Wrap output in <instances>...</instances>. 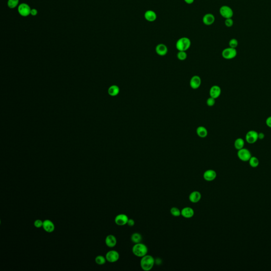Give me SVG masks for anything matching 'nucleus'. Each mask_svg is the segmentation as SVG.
I'll return each instance as SVG.
<instances>
[{"label": "nucleus", "mask_w": 271, "mask_h": 271, "mask_svg": "<svg viewBox=\"0 0 271 271\" xmlns=\"http://www.w3.org/2000/svg\"><path fill=\"white\" fill-rule=\"evenodd\" d=\"M155 260L154 258L151 255H146L141 257L140 264V267L143 270L145 271H149L152 269L154 267Z\"/></svg>", "instance_id": "1"}, {"label": "nucleus", "mask_w": 271, "mask_h": 271, "mask_svg": "<svg viewBox=\"0 0 271 271\" xmlns=\"http://www.w3.org/2000/svg\"><path fill=\"white\" fill-rule=\"evenodd\" d=\"M148 248L144 244L140 243L135 244L132 248V253L138 257H142L148 253Z\"/></svg>", "instance_id": "2"}, {"label": "nucleus", "mask_w": 271, "mask_h": 271, "mask_svg": "<svg viewBox=\"0 0 271 271\" xmlns=\"http://www.w3.org/2000/svg\"><path fill=\"white\" fill-rule=\"evenodd\" d=\"M191 45V40L188 37H181L177 40L176 43V48L178 51H185L188 50L190 48Z\"/></svg>", "instance_id": "3"}, {"label": "nucleus", "mask_w": 271, "mask_h": 271, "mask_svg": "<svg viewBox=\"0 0 271 271\" xmlns=\"http://www.w3.org/2000/svg\"><path fill=\"white\" fill-rule=\"evenodd\" d=\"M237 55V51L236 48H233L229 47L225 48L222 52L221 55L225 60H232L236 57Z\"/></svg>", "instance_id": "4"}, {"label": "nucleus", "mask_w": 271, "mask_h": 271, "mask_svg": "<svg viewBox=\"0 0 271 271\" xmlns=\"http://www.w3.org/2000/svg\"><path fill=\"white\" fill-rule=\"evenodd\" d=\"M237 156L238 158L243 162H248L249 160L252 157V154L248 149L243 148L238 150L237 152Z\"/></svg>", "instance_id": "5"}, {"label": "nucleus", "mask_w": 271, "mask_h": 271, "mask_svg": "<svg viewBox=\"0 0 271 271\" xmlns=\"http://www.w3.org/2000/svg\"><path fill=\"white\" fill-rule=\"evenodd\" d=\"M220 15L223 18L228 19L232 18L234 15V11L230 6H223L219 9Z\"/></svg>", "instance_id": "6"}, {"label": "nucleus", "mask_w": 271, "mask_h": 271, "mask_svg": "<svg viewBox=\"0 0 271 271\" xmlns=\"http://www.w3.org/2000/svg\"><path fill=\"white\" fill-rule=\"evenodd\" d=\"M245 140L247 143L253 144L258 140V133L255 130H249L245 136Z\"/></svg>", "instance_id": "7"}, {"label": "nucleus", "mask_w": 271, "mask_h": 271, "mask_svg": "<svg viewBox=\"0 0 271 271\" xmlns=\"http://www.w3.org/2000/svg\"><path fill=\"white\" fill-rule=\"evenodd\" d=\"M120 255L119 252L115 250L110 251L106 252V261L110 263H115L119 260Z\"/></svg>", "instance_id": "8"}, {"label": "nucleus", "mask_w": 271, "mask_h": 271, "mask_svg": "<svg viewBox=\"0 0 271 271\" xmlns=\"http://www.w3.org/2000/svg\"><path fill=\"white\" fill-rule=\"evenodd\" d=\"M129 218L125 214H121L116 215L115 218V224L119 226H123L127 224Z\"/></svg>", "instance_id": "9"}, {"label": "nucleus", "mask_w": 271, "mask_h": 271, "mask_svg": "<svg viewBox=\"0 0 271 271\" xmlns=\"http://www.w3.org/2000/svg\"><path fill=\"white\" fill-rule=\"evenodd\" d=\"M201 78L198 75H194L190 81V85L192 89L197 90L200 87L201 85Z\"/></svg>", "instance_id": "10"}, {"label": "nucleus", "mask_w": 271, "mask_h": 271, "mask_svg": "<svg viewBox=\"0 0 271 271\" xmlns=\"http://www.w3.org/2000/svg\"><path fill=\"white\" fill-rule=\"evenodd\" d=\"M43 228L47 232L52 233L55 230V226L52 221L49 219H46L43 221Z\"/></svg>", "instance_id": "11"}, {"label": "nucleus", "mask_w": 271, "mask_h": 271, "mask_svg": "<svg viewBox=\"0 0 271 271\" xmlns=\"http://www.w3.org/2000/svg\"><path fill=\"white\" fill-rule=\"evenodd\" d=\"M203 178L206 181H212L217 177V173L213 169H208L203 173Z\"/></svg>", "instance_id": "12"}, {"label": "nucleus", "mask_w": 271, "mask_h": 271, "mask_svg": "<svg viewBox=\"0 0 271 271\" xmlns=\"http://www.w3.org/2000/svg\"><path fill=\"white\" fill-rule=\"evenodd\" d=\"M221 94V89L219 86L215 85L211 87L210 91H209V94L210 97L213 98H218Z\"/></svg>", "instance_id": "13"}, {"label": "nucleus", "mask_w": 271, "mask_h": 271, "mask_svg": "<svg viewBox=\"0 0 271 271\" xmlns=\"http://www.w3.org/2000/svg\"><path fill=\"white\" fill-rule=\"evenodd\" d=\"M31 10L30 9V6L25 3L21 4L18 7V11L20 15L23 17H27L31 13Z\"/></svg>", "instance_id": "14"}, {"label": "nucleus", "mask_w": 271, "mask_h": 271, "mask_svg": "<svg viewBox=\"0 0 271 271\" xmlns=\"http://www.w3.org/2000/svg\"><path fill=\"white\" fill-rule=\"evenodd\" d=\"M156 54L160 56H165L168 52V48L164 44H159L155 48Z\"/></svg>", "instance_id": "15"}, {"label": "nucleus", "mask_w": 271, "mask_h": 271, "mask_svg": "<svg viewBox=\"0 0 271 271\" xmlns=\"http://www.w3.org/2000/svg\"><path fill=\"white\" fill-rule=\"evenodd\" d=\"M105 243L108 247L113 248L117 245V238L113 235H109L106 237Z\"/></svg>", "instance_id": "16"}, {"label": "nucleus", "mask_w": 271, "mask_h": 271, "mask_svg": "<svg viewBox=\"0 0 271 271\" xmlns=\"http://www.w3.org/2000/svg\"><path fill=\"white\" fill-rule=\"evenodd\" d=\"M203 23L206 26H211L215 21V17L212 13H206L202 18Z\"/></svg>", "instance_id": "17"}, {"label": "nucleus", "mask_w": 271, "mask_h": 271, "mask_svg": "<svg viewBox=\"0 0 271 271\" xmlns=\"http://www.w3.org/2000/svg\"><path fill=\"white\" fill-rule=\"evenodd\" d=\"M157 15L156 12L151 10H148L146 11L144 13V18L145 19L150 23H152L154 22L157 19Z\"/></svg>", "instance_id": "18"}, {"label": "nucleus", "mask_w": 271, "mask_h": 271, "mask_svg": "<svg viewBox=\"0 0 271 271\" xmlns=\"http://www.w3.org/2000/svg\"><path fill=\"white\" fill-rule=\"evenodd\" d=\"M194 215V211L192 208L191 207H185L183 208L181 210V215L187 219L191 218L193 217V215Z\"/></svg>", "instance_id": "19"}, {"label": "nucleus", "mask_w": 271, "mask_h": 271, "mask_svg": "<svg viewBox=\"0 0 271 271\" xmlns=\"http://www.w3.org/2000/svg\"><path fill=\"white\" fill-rule=\"evenodd\" d=\"M201 197H202V195H201L200 192L195 191L192 192L190 193L189 198V200L191 202L193 203H196L200 201Z\"/></svg>", "instance_id": "20"}, {"label": "nucleus", "mask_w": 271, "mask_h": 271, "mask_svg": "<svg viewBox=\"0 0 271 271\" xmlns=\"http://www.w3.org/2000/svg\"><path fill=\"white\" fill-rule=\"evenodd\" d=\"M196 133L199 137L201 138H206L207 137L208 132L206 127L201 126L197 128Z\"/></svg>", "instance_id": "21"}, {"label": "nucleus", "mask_w": 271, "mask_h": 271, "mask_svg": "<svg viewBox=\"0 0 271 271\" xmlns=\"http://www.w3.org/2000/svg\"><path fill=\"white\" fill-rule=\"evenodd\" d=\"M245 141L241 138H238L234 142V147L237 151L244 148Z\"/></svg>", "instance_id": "22"}, {"label": "nucleus", "mask_w": 271, "mask_h": 271, "mask_svg": "<svg viewBox=\"0 0 271 271\" xmlns=\"http://www.w3.org/2000/svg\"><path fill=\"white\" fill-rule=\"evenodd\" d=\"M120 92V89L117 85H113L109 87L108 90V93L112 97H115L119 94Z\"/></svg>", "instance_id": "23"}, {"label": "nucleus", "mask_w": 271, "mask_h": 271, "mask_svg": "<svg viewBox=\"0 0 271 271\" xmlns=\"http://www.w3.org/2000/svg\"><path fill=\"white\" fill-rule=\"evenodd\" d=\"M142 240H143V237L140 233L135 232L134 234H132L131 236V240L132 243L135 244L140 243H141Z\"/></svg>", "instance_id": "24"}, {"label": "nucleus", "mask_w": 271, "mask_h": 271, "mask_svg": "<svg viewBox=\"0 0 271 271\" xmlns=\"http://www.w3.org/2000/svg\"><path fill=\"white\" fill-rule=\"evenodd\" d=\"M249 164L252 168L257 167L260 164V161L258 158L255 156H252L250 160H249Z\"/></svg>", "instance_id": "25"}, {"label": "nucleus", "mask_w": 271, "mask_h": 271, "mask_svg": "<svg viewBox=\"0 0 271 271\" xmlns=\"http://www.w3.org/2000/svg\"><path fill=\"white\" fill-rule=\"evenodd\" d=\"M106 256L104 257L102 255H98L95 258V262L99 265H104V264L106 263Z\"/></svg>", "instance_id": "26"}, {"label": "nucleus", "mask_w": 271, "mask_h": 271, "mask_svg": "<svg viewBox=\"0 0 271 271\" xmlns=\"http://www.w3.org/2000/svg\"><path fill=\"white\" fill-rule=\"evenodd\" d=\"M188 55L187 53L185 51H178V52L177 54V58H178V60L183 61L187 58Z\"/></svg>", "instance_id": "27"}, {"label": "nucleus", "mask_w": 271, "mask_h": 271, "mask_svg": "<svg viewBox=\"0 0 271 271\" xmlns=\"http://www.w3.org/2000/svg\"><path fill=\"white\" fill-rule=\"evenodd\" d=\"M170 212H171L172 215H173L174 217H178L181 215V210H180L178 208H177V207H173V208H171Z\"/></svg>", "instance_id": "28"}, {"label": "nucleus", "mask_w": 271, "mask_h": 271, "mask_svg": "<svg viewBox=\"0 0 271 271\" xmlns=\"http://www.w3.org/2000/svg\"><path fill=\"white\" fill-rule=\"evenodd\" d=\"M229 46L231 48H236L238 46V41L237 39L235 38H232L230 40V41H229Z\"/></svg>", "instance_id": "29"}, {"label": "nucleus", "mask_w": 271, "mask_h": 271, "mask_svg": "<svg viewBox=\"0 0 271 271\" xmlns=\"http://www.w3.org/2000/svg\"><path fill=\"white\" fill-rule=\"evenodd\" d=\"M18 3H19V0H9L8 5L10 8L13 9L17 6Z\"/></svg>", "instance_id": "30"}, {"label": "nucleus", "mask_w": 271, "mask_h": 271, "mask_svg": "<svg viewBox=\"0 0 271 271\" xmlns=\"http://www.w3.org/2000/svg\"><path fill=\"white\" fill-rule=\"evenodd\" d=\"M206 103L207 106H210V107L213 106L215 104V99L210 97L206 100Z\"/></svg>", "instance_id": "31"}, {"label": "nucleus", "mask_w": 271, "mask_h": 271, "mask_svg": "<svg viewBox=\"0 0 271 271\" xmlns=\"http://www.w3.org/2000/svg\"><path fill=\"white\" fill-rule=\"evenodd\" d=\"M225 24L227 27L230 28L234 25V20H232V18L226 19L225 21Z\"/></svg>", "instance_id": "32"}, {"label": "nucleus", "mask_w": 271, "mask_h": 271, "mask_svg": "<svg viewBox=\"0 0 271 271\" xmlns=\"http://www.w3.org/2000/svg\"><path fill=\"white\" fill-rule=\"evenodd\" d=\"M34 225L35 228H40L41 227H43V221L40 219H37L34 221Z\"/></svg>", "instance_id": "33"}, {"label": "nucleus", "mask_w": 271, "mask_h": 271, "mask_svg": "<svg viewBox=\"0 0 271 271\" xmlns=\"http://www.w3.org/2000/svg\"><path fill=\"white\" fill-rule=\"evenodd\" d=\"M267 127L271 128V116L268 117L265 121Z\"/></svg>", "instance_id": "34"}, {"label": "nucleus", "mask_w": 271, "mask_h": 271, "mask_svg": "<svg viewBox=\"0 0 271 271\" xmlns=\"http://www.w3.org/2000/svg\"><path fill=\"white\" fill-rule=\"evenodd\" d=\"M127 225L130 227L134 226L135 225V221L132 219H129L128 220Z\"/></svg>", "instance_id": "35"}, {"label": "nucleus", "mask_w": 271, "mask_h": 271, "mask_svg": "<svg viewBox=\"0 0 271 271\" xmlns=\"http://www.w3.org/2000/svg\"><path fill=\"white\" fill-rule=\"evenodd\" d=\"M265 138V134L263 132L258 133V140H263Z\"/></svg>", "instance_id": "36"}, {"label": "nucleus", "mask_w": 271, "mask_h": 271, "mask_svg": "<svg viewBox=\"0 0 271 271\" xmlns=\"http://www.w3.org/2000/svg\"><path fill=\"white\" fill-rule=\"evenodd\" d=\"M37 13L38 12L37 10L32 9L31 10V13H30V14H31V15L35 16V15H37Z\"/></svg>", "instance_id": "37"}, {"label": "nucleus", "mask_w": 271, "mask_h": 271, "mask_svg": "<svg viewBox=\"0 0 271 271\" xmlns=\"http://www.w3.org/2000/svg\"><path fill=\"white\" fill-rule=\"evenodd\" d=\"M184 1L186 4H191L194 2V0H184Z\"/></svg>", "instance_id": "38"}]
</instances>
